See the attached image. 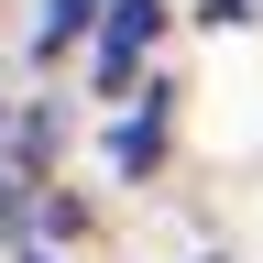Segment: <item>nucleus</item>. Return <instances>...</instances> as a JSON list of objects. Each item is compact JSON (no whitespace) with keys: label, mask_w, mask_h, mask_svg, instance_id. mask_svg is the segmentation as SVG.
Segmentation results:
<instances>
[{"label":"nucleus","mask_w":263,"mask_h":263,"mask_svg":"<svg viewBox=\"0 0 263 263\" xmlns=\"http://www.w3.org/2000/svg\"><path fill=\"white\" fill-rule=\"evenodd\" d=\"M154 33H164V0H99V88H132V66L154 55Z\"/></svg>","instance_id":"1"},{"label":"nucleus","mask_w":263,"mask_h":263,"mask_svg":"<svg viewBox=\"0 0 263 263\" xmlns=\"http://www.w3.org/2000/svg\"><path fill=\"white\" fill-rule=\"evenodd\" d=\"M88 22H99V0H44V33H33V55H66Z\"/></svg>","instance_id":"2"}]
</instances>
